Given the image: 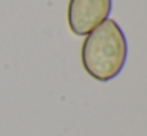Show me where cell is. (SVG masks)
Segmentation results:
<instances>
[{"label":"cell","mask_w":147,"mask_h":136,"mask_svg":"<svg viewBox=\"0 0 147 136\" xmlns=\"http://www.w3.org/2000/svg\"><path fill=\"white\" fill-rule=\"evenodd\" d=\"M128 43L123 30L114 19H106L84 38L81 47L82 66L95 81L108 82L123 70Z\"/></svg>","instance_id":"1"},{"label":"cell","mask_w":147,"mask_h":136,"mask_svg":"<svg viewBox=\"0 0 147 136\" xmlns=\"http://www.w3.org/2000/svg\"><path fill=\"white\" fill-rule=\"evenodd\" d=\"M112 0H70L68 27L76 37H86L101 22L109 19Z\"/></svg>","instance_id":"2"}]
</instances>
